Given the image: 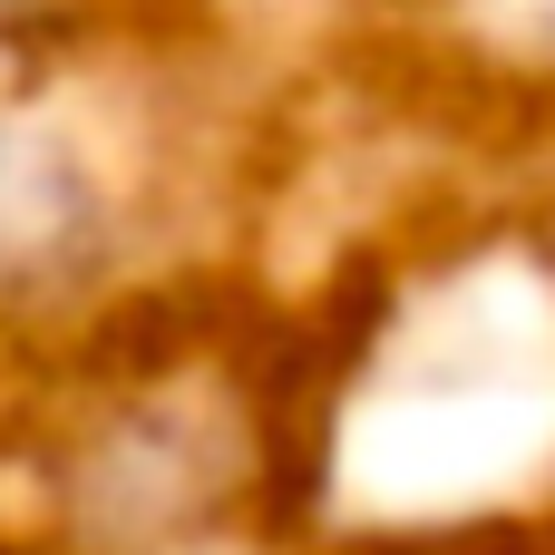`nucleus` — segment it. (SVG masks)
Wrapping results in <instances>:
<instances>
[{"instance_id":"f257e3e1","label":"nucleus","mask_w":555,"mask_h":555,"mask_svg":"<svg viewBox=\"0 0 555 555\" xmlns=\"http://www.w3.org/2000/svg\"><path fill=\"white\" fill-rule=\"evenodd\" d=\"M527 20H537V49L555 59V0H527Z\"/></svg>"}]
</instances>
